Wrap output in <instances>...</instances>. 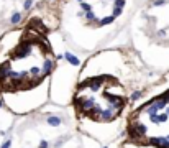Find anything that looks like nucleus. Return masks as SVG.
Instances as JSON below:
<instances>
[{
    "label": "nucleus",
    "instance_id": "f257e3e1",
    "mask_svg": "<svg viewBox=\"0 0 169 148\" xmlns=\"http://www.w3.org/2000/svg\"><path fill=\"white\" fill-rule=\"evenodd\" d=\"M61 0L43 2L0 40V91L23 92L43 84L54 64L48 35L59 25Z\"/></svg>",
    "mask_w": 169,
    "mask_h": 148
},
{
    "label": "nucleus",
    "instance_id": "f03ea898",
    "mask_svg": "<svg viewBox=\"0 0 169 148\" xmlns=\"http://www.w3.org/2000/svg\"><path fill=\"white\" fill-rule=\"evenodd\" d=\"M74 102L80 115L97 122H110L122 114L126 96L120 81L104 74L80 84Z\"/></svg>",
    "mask_w": 169,
    "mask_h": 148
},
{
    "label": "nucleus",
    "instance_id": "7ed1b4c3",
    "mask_svg": "<svg viewBox=\"0 0 169 148\" xmlns=\"http://www.w3.org/2000/svg\"><path fill=\"white\" fill-rule=\"evenodd\" d=\"M128 142L141 148H169V89L128 119Z\"/></svg>",
    "mask_w": 169,
    "mask_h": 148
},
{
    "label": "nucleus",
    "instance_id": "20e7f679",
    "mask_svg": "<svg viewBox=\"0 0 169 148\" xmlns=\"http://www.w3.org/2000/svg\"><path fill=\"white\" fill-rule=\"evenodd\" d=\"M123 0H79L86 17L95 23H108L120 13Z\"/></svg>",
    "mask_w": 169,
    "mask_h": 148
}]
</instances>
